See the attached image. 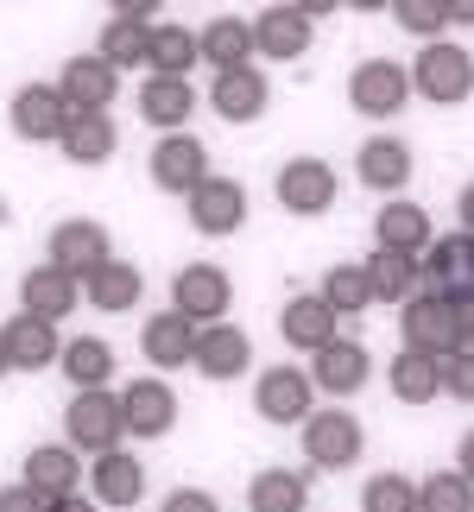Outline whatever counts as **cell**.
I'll return each instance as SVG.
<instances>
[{
    "label": "cell",
    "instance_id": "44dd1931",
    "mask_svg": "<svg viewBox=\"0 0 474 512\" xmlns=\"http://www.w3.org/2000/svg\"><path fill=\"white\" fill-rule=\"evenodd\" d=\"M335 310H329V298L323 291H298L285 310H279V336L291 342V348H304V354H316L323 342H335Z\"/></svg>",
    "mask_w": 474,
    "mask_h": 512
},
{
    "label": "cell",
    "instance_id": "f546056e",
    "mask_svg": "<svg viewBox=\"0 0 474 512\" xmlns=\"http://www.w3.org/2000/svg\"><path fill=\"white\" fill-rule=\"evenodd\" d=\"M196 45H203V64H215V76H222V70H241L247 57H253V19L222 13V19H209V26L196 32Z\"/></svg>",
    "mask_w": 474,
    "mask_h": 512
},
{
    "label": "cell",
    "instance_id": "7dc6e473",
    "mask_svg": "<svg viewBox=\"0 0 474 512\" xmlns=\"http://www.w3.org/2000/svg\"><path fill=\"white\" fill-rule=\"evenodd\" d=\"M443 13H449V26H474V0H443Z\"/></svg>",
    "mask_w": 474,
    "mask_h": 512
},
{
    "label": "cell",
    "instance_id": "e0dca14e",
    "mask_svg": "<svg viewBox=\"0 0 474 512\" xmlns=\"http://www.w3.org/2000/svg\"><path fill=\"white\" fill-rule=\"evenodd\" d=\"M7 329V354H13V367L19 373H38V367H57L64 361V342H57V323L51 317H38V310H19L13 323H0Z\"/></svg>",
    "mask_w": 474,
    "mask_h": 512
},
{
    "label": "cell",
    "instance_id": "8fae6325",
    "mask_svg": "<svg viewBox=\"0 0 474 512\" xmlns=\"http://www.w3.org/2000/svg\"><path fill=\"white\" fill-rule=\"evenodd\" d=\"M424 285L443 291V298H474V234H443V241L424 247Z\"/></svg>",
    "mask_w": 474,
    "mask_h": 512
},
{
    "label": "cell",
    "instance_id": "9a60e30c",
    "mask_svg": "<svg viewBox=\"0 0 474 512\" xmlns=\"http://www.w3.org/2000/svg\"><path fill=\"white\" fill-rule=\"evenodd\" d=\"M367 373H373V354L361 342H348V336H335L310 354V380L329 392V399H348V392H361L367 386Z\"/></svg>",
    "mask_w": 474,
    "mask_h": 512
},
{
    "label": "cell",
    "instance_id": "8992f818",
    "mask_svg": "<svg viewBox=\"0 0 474 512\" xmlns=\"http://www.w3.org/2000/svg\"><path fill=\"white\" fill-rule=\"evenodd\" d=\"M405 95H411V70H399L392 57H367V64H354V76H348V108L367 114V121L399 114Z\"/></svg>",
    "mask_w": 474,
    "mask_h": 512
},
{
    "label": "cell",
    "instance_id": "60d3db41",
    "mask_svg": "<svg viewBox=\"0 0 474 512\" xmlns=\"http://www.w3.org/2000/svg\"><path fill=\"white\" fill-rule=\"evenodd\" d=\"M392 19H399L405 32H418L424 45H430V38H443V26H449L443 0H392Z\"/></svg>",
    "mask_w": 474,
    "mask_h": 512
},
{
    "label": "cell",
    "instance_id": "d4e9b609",
    "mask_svg": "<svg viewBox=\"0 0 474 512\" xmlns=\"http://www.w3.org/2000/svg\"><path fill=\"white\" fill-rule=\"evenodd\" d=\"M76 298H83V279H70V272L64 266H32L26 272V279H19V304H26V310H38V317H70V310H76Z\"/></svg>",
    "mask_w": 474,
    "mask_h": 512
},
{
    "label": "cell",
    "instance_id": "f5cc1de1",
    "mask_svg": "<svg viewBox=\"0 0 474 512\" xmlns=\"http://www.w3.org/2000/svg\"><path fill=\"white\" fill-rule=\"evenodd\" d=\"M13 373V354H7V329H0V380Z\"/></svg>",
    "mask_w": 474,
    "mask_h": 512
},
{
    "label": "cell",
    "instance_id": "f907efd6",
    "mask_svg": "<svg viewBox=\"0 0 474 512\" xmlns=\"http://www.w3.org/2000/svg\"><path fill=\"white\" fill-rule=\"evenodd\" d=\"M456 209H462V228H468V234H474V184H468V190H462V203H456Z\"/></svg>",
    "mask_w": 474,
    "mask_h": 512
},
{
    "label": "cell",
    "instance_id": "b9f144b4",
    "mask_svg": "<svg viewBox=\"0 0 474 512\" xmlns=\"http://www.w3.org/2000/svg\"><path fill=\"white\" fill-rule=\"evenodd\" d=\"M443 392H449V399H462V405H474V348L468 342L456 354H443Z\"/></svg>",
    "mask_w": 474,
    "mask_h": 512
},
{
    "label": "cell",
    "instance_id": "f35d334b",
    "mask_svg": "<svg viewBox=\"0 0 474 512\" xmlns=\"http://www.w3.org/2000/svg\"><path fill=\"white\" fill-rule=\"evenodd\" d=\"M418 512H474V481L462 468H449V475H430L418 487Z\"/></svg>",
    "mask_w": 474,
    "mask_h": 512
},
{
    "label": "cell",
    "instance_id": "ab89813d",
    "mask_svg": "<svg viewBox=\"0 0 474 512\" xmlns=\"http://www.w3.org/2000/svg\"><path fill=\"white\" fill-rule=\"evenodd\" d=\"M361 512H418V481L405 475H373L361 487Z\"/></svg>",
    "mask_w": 474,
    "mask_h": 512
},
{
    "label": "cell",
    "instance_id": "7a4b0ae2",
    "mask_svg": "<svg viewBox=\"0 0 474 512\" xmlns=\"http://www.w3.org/2000/svg\"><path fill=\"white\" fill-rule=\"evenodd\" d=\"M411 89L424 95V102L437 108H456L474 95V57L456 45V38H430L418 51V64H411Z\"/></svg>",
    "mask_w": 474,
    "mask_h": 512
},
{
    "label": "cell",
    "instance_id": "4316f807",
    "mask_svg": "<svg viewBox=\"0 0 474 512\" xmlns=\"http://www.w3.org/2000/svg\"><path fill=\"white\" fill-rule=\"evenodd\" d=\"M367 279H373V304H405L424 279V260L418 253H399V247H373L367 253Z\"/></svg>",
    "mask_w": 474,
    "mask_h": 512
},
{
    "label": "cell",
    "instance_id": "7bdbcfd3",
    "mask_svg": "<svg viewBox=\"0 0 474 512\" xmlns=\"http://www.w3.org/2000/svg\"><path fill=\"white\" fill-rule=\"evenodd\" d=\"M51 500L38 494V487H26V481H13V487H0V512H45Z\"/></svg>",
    "mask_w": 474,
    "mask_h": 512
},
{
    "label": "cell",
    "instance_id": "3957f363",
    "mask_svg": "<svg viewBox=\"0 0 474 512\" xmlns=\"http://www.w3.org/2000/svg\"><path fill=\"white\" fill-rule=\"evenodd\" d=\"M64 437H70V449H89V456H102V449H121V437H127L121 392H108V386L76 392L70 411H64Z\"/></svg>",
    "mask_w": 474,
    "mask_h": 512
},
{
    "label": "cell",
    "instance_id": "74e56055",
    "mask_svg": "<svg viewBox=\"0 0 474 512\" xmlns=\"http://www.w3.org/2000/svg\"><path fill=\"white\" fill-rule=\"evenodd\" d=\"M323 298L335 317H361V310H373V279L367 266H329L323 272Z\"/></svg>",
    "mask_w": 474,
    "mask_h": 512
},
{
    "label": "cell",
    "instance_id": "db71d44e",
    "mask_svg": "<svg viewBox=\"0 0 474 512\" xmlns=\"http://www.w3.org/2000/svg\"><path fill=\"white\" fill-rule=\"evenodd\" d=\"M342 7H361V13H373V7H392V0H342Z\"/></svg>",
    "mask_w": 474,
    "mask_h": 512
},
{
    "label": "cell",
    "instance_id": "52a82bcc",
    "mask_svg": "<svg viewBox=\"0 0 474 512\" xmlns=\"http://www.w3.org/2000/svg\"><path fill=\"white\" fill-rule=\"evenodd\" d=\"M51 266H64L70 279H89V272H102L108 260H114V241H108V228L102 222H83V215H76V222H57L51 228Z\"/></svg>",
    "mask_w": 474,
    "mask_h": 512
},
{
    "label": "cell",
    "instance_id": "6da1fadb",
    "mask_svg": "<svg viewBox=\"0 0 474 512\" xmlns=\"http://www.w3.org/2000/svg\"><path fill=\"white\" fill-rule=\"evenodd\" d=\"M399 336H405V348H424V354H456L468 336H462V304L456 298H443V291H411L405 298V310H399Z\"/></svg>",
    "mask_w": 474,
    "mask_h": 512
},
{
    "label": "cell",
    "instance_id": "836d02e7",
    "mask_svg": "<svg viewBox=\"0 0 474 512\" xmlns=\"http://www.w3.org/2000/svg\"><path fill=\"white\" fill-rule=\"evenodd\" d=\"M310 487L298 468H266V475L247 481V512H304Z\"/></svg>",
    "mask_w": 474,
    "mask_h": 512
},
{
    "label": "cell",
    "instance_id": "5b68a950",
    "mask_svg": "<svg viewBox=\"0 0 474 512\" xmlns=\"http://www.w3.org/2000/svg\"><path fill=\"white\" fill-rule=\"evenodd\" d=\"M228 304H234V279H228L222 266L190 260L184 272H177V285H171V310H184L196 329H203V323H228Z\"/></svg>",
    "mask_w": 474,
    "mask_h": 512
},
{
    "label": "cell",
    "instance_id": "681fc988",
    "mask_svg": "<svg viewBox=\"0 0 474 512\" xmlns=\"http://www.w3.org/2000/svg\"><path fill=\"white\" fill-rule=\"evenodd\" d=\"M291 7H298V13H310V19H323V13H335V7H342V0H291Z\"/></svg>",
    "mask_w": 474,
    "mask_h": 512
},
{
    "label": "cell",
    "instance_id": "d6a6232c",
    "mask_svg": "<svg viewBox=\"0 0 474 512\" xmlns=\"http://www.w3.org/2000/svg\"><path fill=\"white\" fill-rule=\"evenodd\" d=\"M373 234H380V247H399V253H424L430 241H437V234H430V209L405 203V196H392V203L380 209Z\"/></svg>",
    "mask_w": 474,
    "mask_h": 512
},
{
    "label": "cell",
    "instance_id": "816d5d0a",
    "mask_svg": "<svg viewBox=\"0 0 474 512\" xmlns=\"http://www.w3.org/2000/svg\"><path fill=\"white\" fill-rule=\"evenodd\" d=\"M462 336H468V348H474V298H462Z\"/></svg>",
    "mask_w": 474,
    "mask_h": 512
},
{
    "label": "cell",
    "instance_id": "277c9868",
    "mask_svg": "<svg viewBox=\"0 0 474 512\" xmlns=\"http://www.w3.org/2000/svg\"><path fill=\"white\" fill-rule=\"evenodd\" d=\"M298 430H304L310 468H323V475H342V468H354V462H361V449H367V430H361V418H354V411H310Z\"/></svg>",
    "mask_w": 474,
    "mask_h": 512
},
{
    "label": "cell",
    "instance_id": "1f68e13d",
    "mask_svg": "<svg viewBox=\"0 0 474 512\" xmlns=\"http://www.w3.org/2000/svg\"><path fill=\"white\" fill-rule=\"evenodd\" d=\"M140 291H146V279H140V266H133V260H108L102 272H89V279H83V298L95 310H108V317L133 310V304H140Z\"/></svg>",
    "mask_w": 474,
    "mask_h": 512
},
{
    "label": "cell",
    "instance_id": "f1b7e54d",
    "mask_svg": "<svg viewBox=\"0 0 474 512\" xmlns=\"http://www.w3.org/2000/svg\"><path fill=\"white\" fill-rule=\"evenodd\" d=\"M95 500L102 506H140V494H146V468H140V456H127V449H102L95 456Z\"/></svg>",
    "mask_w": 474,
    "mask_h": 512
},
{
    "label": "cell",
    "instance_id": "603a6c76",
    "mask_svg": "<svg viewBox=\"0 0 474 512\" xmlns=\"http://www.w3.org/2000/svg\"><path fill=\"white\" fill-rule=\"evenodd\" d=\"M140 354L152 367H190L196 323L184 317V310H158V317H146V329H140Z\"/></svg>",
    "mask_w": 474,
    "mask_h": 512
},
{
    "label": "cell",
    "instance_id": "bcb514c9",
    "mask_svg": "<svg viewBox=\"0 0 474 512\" xmlns=\"http://www.w3.org/2000/svg\"><path fill=\"white\" fill-rule=\"evenodd\" d=\"M45 512H102V500H83V494H64V500H51Z\"/></svg>",
    "mask_w": 474,
    "mask_h": 512
},
{
    "label": "cell",
    "instance_id": "4fadbf2b",
    "mask_svg": "<svg viewBox=\"0 0 474 512\" xmlns=\"http://www.w3.org/2000/svg\"><path fill=\"white\" fill-rule=\"evenodd\" d=\"M316 38V19L298 13L291 0H279V7H266L260 19H253V51L272 57V64H291V57H304Z\"/></svg>",
    "mask_w": 474,
    "mask_h": 512
},
{
    "label": "cell",
    "instance_id": "c3c4849f",
    "mask_svg": "<svg viewBox=\"0 0 474 512\" xmlns=\"http://www.w3.org/2000/svg\"><path fill=\"white\" fill-rule=\"evenodd\" d=\"M456 468H462V475H468V481H474V430H468V437H462V443H456Z\"/></svg>",
    "mask_w": 474,
    "mask_h": 512
},
{
    "label": "cell",
    "instance_id": "8d00e7d4",
    "mask_svg": "<svg viewBox=\"0 0 474 512\" xmlns=\"http://www.w3.org/2000/svg\"><path fill=\"white\" fill-rule=\"evenodd\" d=\"M146 64H152L158 76H190V64H203V45H196L190 26H152Z\"/></svg>",
    "mask_w": 474,
    "mask_h": 512
},
{
    "label": "cell",
    "instance_id": "e575fe53",
    "mask_svg": "<svg viewBox=\"0 0 474 512\" xmlns=\"http://www.w3.org/2000/svg\"><path fill=\"white\" fill-rule=\"evenodd\" d=\"M95 51H102L114 70H133V64H146V51H152V26H146V19L114 13L102 26V38H95Z\"/></svg>",
    "mask_w": 474,
    "mask_h": 512
},
{
    "label": "cell",
    "instance_id": "f6af8a7d",
    "mask_svg": "<svg viewBox=\"0 0 474 512\" xmlns=\"http://www.w3.org/2000/svg\"><path fill=\"white\" fill-rule=\"evenodd\" d=\"M114 13H127V19H152L158 7H165V0H108Z\"/></svg>",
    "mask_w": 474,
    "mask_h": 512
},
{
    "label": "cell",
    "instance_id": "d6986e66",
    "mask_svg": "<svg viewBox=\"0 0 474 512\" xmlns=\"http://www.w3.org/2000/svg\"><path fill=\"white\" fill-rule=\"evenodd\" d=\"M57 89H64L70 108H108L114 95H121V70H114L102 51H89V57H70V64H64Z\"/></svg>",
    "mask_w": 474,
    "mask_h": 512
},
{
    "label": "cell",
    "instance_id": "5bb4252c",
    "mask_svg": "<svg viewBox=\"0 0 474 512\" xmlns=\"http://www.w3.org/2000/svg\"><path fill=\"white\" fill-rule=\"evenodd\" d=\"M203 177H209V152H203V140H190V133H165V140L152 146V184H158V190L190 196Z\"/></svg>",
    "mask_w": 474,
    "mask_h": 512
},
{
    "label": "cell",
    "instance_id": "9c48e42d",
    "mask_svg": "<svg viewBox=\"0 0 474 512\" xmlns=\"http://www.w3.org/2000/svg\"><path fill=\"white\" fill-rule=\"evenodd\" d=\"M70 102H64V89L57 83H26L13 95V133L19 140H32V146H45V140H64V127H70Z\"/></svg>",
    "mask_w": 474,
    "mask_h": 512
},
{
    "label": "cell",
    "instance_id": "ee69618b",
    "mask_svg": "<svg viewBox=\"0 0 474 512\" xmlns=\"http://www.w3.org/2000/svg\"><path fill=\"white\" fill-rule=\"evenodd\" d=\"M158 512H222V506H215V494H203V487H177V494H165Z\"/></svg>",
    "mask_w": 474,
    "mask_h": 512
},
{
    "label": "cell",
    "instance_id": "7402d4cb",
    "mask_svg": "<svg viewBox=\"0 0 474 512\" xmlns=\"http://www.w3.org/2000/svg\"><path fill=\"white\" fill-rule=\"evenodd\" d=\"M140 114L158 127V133H184V121L196 114V89H190V76H146L140 83Z\"/></svg>",
    "mask_w": 474,
    "mask_h": 512
},
{
    "label": "cell",
    "instance_id": "30bf717a",
    "mask_svg": "<svg viewBox=\"0 0 474 512\" xmlns=\"http://www.w3.org/2000/svg\"><path fill=\"white\" fill-rule=\"evenodd\" d=\"M184 209H190V228L196 234H234L247 222V190L234 184V177H203L190 196H184Z\"/></svg>",
    "mask_w": 474,
    "mask_h": 512
},
{
    "label": "cell",
    "instance_id": "ffe728a7",
    "mask_svg": "<svg viewBox=\"0 0 474 512\" xmlns=\"http://www.w3.org/2000/svg\"><path fill=\"white\" fill-rule=\"evenodd\" d=\"M266 76L253 70V64H241V70H222L215 76V89H209V108L222 114V121H234V127H247V121H260L266 114Z\"/></svg>",
    "mask_w": 474,
    "mask_h": 512
},
{
    "label": "cell",
    "instance_id": "4dcf8cb0",
    "mask_svg": "<svg viewBox=\"0 0 474 512\" xmlns=\"http://www.w3.org/2000/svg\"><path fill=\"white\" fill-rule=\"evenodd\" d=\"M76 481H83V462L70 456V443H38L26 456V487H38L45 500L76 494Z\"/></svg>",
    "mask_w": 474,
    "mask_h": 512
},
{
    "label": "cell",
    "instance_id": "cb8c5ba5",
    "mask_svg": "<svg viewBox=\"0 0 474 512\" xmlns=\"http://www.w3.org/2000/svg\"><path fill=\"white\" fill-rule=\"evenodd\" d=\"M386 386H392L399 405H430V399H443V361L424 354V348H405V354H392Z\"/></svg>",
    "mask_w": 474,
    "mask_h": 512
},
{
    "label": "cell",
    "instance_id": "2e32d148",
    "mask_svg": "<svg viewBox=\"0 0 474 512\" xmlns=\"http://www.w3.org/2000/svg\"><path fill=\"white\" fill-rule=\"evenodd\" d=\"M121 411H127V437H171V424H177V392L165 386V380H133L127 392H121Z\"/></svg>",
    "mask_w": 474,
    "mask_h": 512
},
{
    "label": "cell",
    "instance_id": "ac0fdd59",
    "mask_svg": "<svg viewBox=\"0 0 474 512\" xmlns=\"http://www.w3.org/2000/svg\"><path fill=\"white\" fill-rule=\"evenodd\" d=\"M279 203L291 215H323L335 203V171H329V159H291L279 171Z\"/></svg>",
    "mask_w": 474,
    "mask_h": 512
},
{
    "label": "cell",
    "instance_id": "484cf974",
    "mask_svg": "<svg viewBox=\"0 0 474 512\" xmlns=\"http://www.w3.org/2000/svg\"><path fill=\"white\" fill-rule=\"evenodd\" d=\"M64 159L70 165H102V159H114V146H121V133H114V121H108V108H76L70 114V127H64Z\"/></svg>",
    "mask_w": 474,
    "mask_h": 512
},
{
    "label": "cell",
    "instance_id": "d590c367",
    "mask_svg": "<svg viewBox=\"0 0 474 512\" xmlns=\"http://www.w3.org/2000/svg\"><path fill=\"white\" fill-rule=\"evenodd\" d=\"M57 367L70 373L76 392L108 386V380H114V348H108L102 336H70V348H64V361H57Z\"/></svg>",
    "mask_w": 474,
    "mask_h": 512
},
{
    "label": "cell",
    "instance_id": "ba28073f",
    "mask_svg": "<svg viewBox=\"0 0 474 512\" xmlns=\"http://www.w3.org/2000/svg\"><path fill=\"white\" fill-rule=\"evenodd\" d=\"M253 411H260L266 424H304L316 411V380L298 367H272V373H260V386H253Z\"/></svg>",
    "mask_w": 474,
    "mask_h": 512
},
{
    "label": "cell",
    "instance_id": "83f0119b",
    "mask_svg": "<svg viewBox=\"0 0 474 512\" xmlns=\"http://www.w3.org/2000/svg\"><path fill=\"white\" fill-rule=\"evenodd\" d=\"M354 171H361L367 190H392V196H399L411 184V146L392 140V133H380V140H367L361 152H354Z\"/></svg>",
    "mask_w": 474,
    "mask_h": 512
},
{
    "label": "cell",
    "instance_id": "7c38bea8",
    "mask_svg": "<svg viewBox=\"0 0 474 512\" xmlns=\"http://www.w3.org/2000/svg\"><path fill=\"white\" fill-rule=\"evenodd\" d=\"M190 367L203 373V380H241V373L253 367V342H247V329H234V323H203V329H196V354H190Z\"/></svg>",
    "mask_w": 474,
    "mask_h": 512
}]
</instances>
